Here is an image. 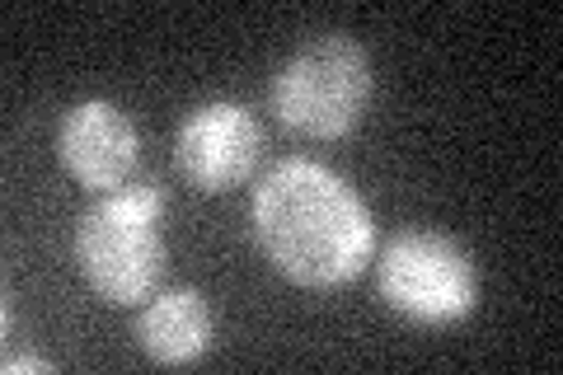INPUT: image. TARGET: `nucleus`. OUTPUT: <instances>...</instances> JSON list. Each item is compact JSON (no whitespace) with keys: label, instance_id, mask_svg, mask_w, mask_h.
I'll list each match as a JSON object with an SVG mask.
<instances>
[{"label":"nucleus","instance_id":"obj_1","mask_svg":"<svg viewBox=\"0 0 563 375\" xmlns=\"http://www.w3.org/2000/svg\"><path fill=\"white\" fill-rule=\"evenodd\" d=\"M254 235L287 282L339 291L362 277L376 249L372 207L314 159H282L254 188Z\"/></svg>","mask_w":563,"mask_h":375},{"label":"nucleus","instance_id":"obj_2","mask_svg":"<svg viewBox=\"0 0 563 375\" xmlns=\"http://www.w3.org/2000/svg\"><path fill=\"white\" fill-rule=\"evenodd\" d=\"M165 188L141 178L85 211L76 225V258L90 291L113 310H132L151 300L155 282L165 273Z\"/></svg>","mask_w":563,"mask_h":375},{"label":"nucleus","instance_id":"obj_3","mask_svg":"<svg viewBox=\"0 0 563 375\" xmlns=\"http://www.w3.org/2000/svg\"><path fill=\"white\" fill-rule=\"evenodd\" d=\"M372 57L347 33H314L282 62L273 80V113L287 132L310 141H343L372 109Z\"/></svg>","mask_w":563,"mask_h":375},{"label":"nucleus","instance_id":"obj_4","mask_svg":"<svg viewBox=\"0 0 563 375\" xmlns=\"http://www.w3.org/2000/svg\"><path fill=\"white\" fill-rule=\"evenodd\" d=\"M380 300L413 324H461L479 306V267L442 230H399L376 263Z\"/></svg>","mask_w":563,"mask_h":375},{"label":"nucleus","instance_id":"obj_5","mask_svg":"<svg viewBox=\"0 0 563 375\" xmlns=\"http://www.w3.org/2000/svg\"><path fill=\"white\" fill-rule=\"evenodd\" d=\"M263 151V132L258 118L231 99H211L202 109H192L179 132H174V165L198 192H221L240 188L254 174Z\"/></svg>","mask_w":563,"mask_h":375},{"label":"nucleus","instance_id":"obj_6","mask_svg":"<svg viewBox=\"0 0 563 375\" xmlns=\"http://www.w3.org/2000/svg\"><path fill=\"white\" fill-rule=\"evenodd\" d=\"M57 159L80 188L118 192L132 184V169L141 159V136L118 103L80 99L57 122Z\"/></svg>","mask_w":563,"mask_h":375},{"label":"nucleus","instance_id":"obj_7","mask_svg":"<svg viewBox=\"0 0 563 375\" xmlns=\"http://www.w3.org/2000/svg\"><path fill=\"white\" fill-rule=\"evenodd\" d=\"M141 352L161 366H192L211 352L217 338V315H211L207 296L192 287H174L165 296H155L136 319Z\"/></svg>","mask_w":563,"mask_h":375},{"label":"nucleus","instance_id":"obj_8","mask_svg":"<svg viewBox=\"0 0 563 375\" xmlns=\"http://www.w3.org/2000/svg\"><path fill=\"white\" fill-rule=\"evenodd\" d=\"M5 371L14 375V371H57V366L47 356H5Z\"/></svg>","mask_w":563,"mask_h":375}]
</instances>
